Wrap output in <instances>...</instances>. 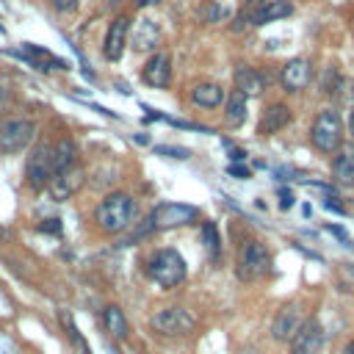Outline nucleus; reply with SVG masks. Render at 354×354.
Returning a JSON list of instances; mask_svg holds the SVG:
<instances>
[{
	"instance_id": "nucleus-1",
	"label": "nucleus",
	"mask_w": 354,
	"mask_h": 354,
	"mask_svg": "<svg viewBox=\"0 0 354 354\" xmlns=\"http://www.w3.org/2000/svg\"><path fill=\"white\" fill-rule=\"evenodd\" d=\"M133 218H136V202H133V196L124 194V191L108 194V196L97 205V210H94L97 227H100L102 232H108V235L124 232V230L133 224Z\"/></svg>"
},
{
	"instance_id": "nucleus-2",
	"label": "nucleus",
	"mask_w": 354,
	"mask_h": 354,
	"mask_svg": "<svg viewBox=\"0 0 354 354\" xmlns=\"http://www.w3.org/2000/svg\"><path fill=\"white\" fill-rule=\"evenodd\" d=\"M147 274L160 288L171 290V288H177L185 279L188 268H185V260H183V254L177 249H158L147 260Z\"/></svg>"
},
{
	"instance_id": "nucleus-3",
	"label": "nucleus",
	"mask_w": 354,
	"mask_h": 354,
	"mask_svg": "<svg viewBox=\"0 0 354 354\" xmlns=\"http://www.w3.org/2000/svg\"><path fill=\"white\" fill-rule=\"evenodd\" d=\"M293 14V3L290 0H246L235 17L232 30H243V28H257L282 17Z\"/></svg>"
},
{
	"instance_id": "nucleus-4",
	"label": "nucleus",
	"mask_w": 354,
	"mask_h": 354,
	"mask_svg": "<svg viewBox=\"0 0 354 354\" xmlns=\"http://www.w3.org/2000/svg\"><path fill=\"white\" fill-rule=\"evenodd\" d=\"M310 141L315 149L321 152H337L343 147V119L335 108H324L315 122H313V130H310Z\"/></svg>"
},
{
	"instance_id": "nucleus-5",
	"label": "nucleus",
	"mask_w": 354,
	"mask_h": 354,
	"mask_svg": "<svg viewBox=\"0 0 354 354\" xmlns=\"http://www.w3.org/2000/svg\"><path fill=\"white\" fill-rule=\"evenodd\" d=\"M268 268H271V254H268V249H266L260 241H246V243L241 246V252H238V266H235L238 279H243V282L260 279V277H266Z\"/></svg>"
},
{
	"instance_id": "nucleus-6",
	"label": "nucleus",
	"mask_w": 354,
	"mask_h": 354,
	"mask_svg": "<svg viewBox=\"0 0 354 354\" xmlns=\"http://www.w3.org/2000/svg\"><path fill=\"white\" fill-rule=\"evenodd\" d=\"M152 329L158 335H166V337H180V335H188L194 326H196V318L185 310V307H160L152 313L149 318Z\"/></svg>"
},
{
	"instance_id": "nucleus-7",
	"label": "nucleus",
	"mask_w": 354,
	"mask_h": 354,
	"mask_svg": "<svg viewBox=\"0 0 354 354\" xmlns=\"http://www.w3.org/2000/svg\"><path fill=\"white\" fill-rule=\"evenodd\" d=\"M53 144L41 141L33 147V152L25 160V180L30 188H47V183L53 180Z\"/></svg>"
},
{
	"instance_id": "nucleus-8",
	"label": "nucleus",
	"mask_w": 354,
	"mask_h": 354,
	"mask_svg": "<svg viewBox=\"0 0 354 354\" xmlns=\"http://www.w3.org/2000/svg\"><path fill=\"white\" fill-rule=\"evenodd\" d=\"M33 141V122L30 119H3L0 122V152L14 155Z\"/></svg>"
},
{
	"instance_id": "nucleus-9",
	"label": "nucleus",
	"mask_w": 354,
	"mask_h": 354,
	"mask_svg": "<svg viewBox=\"0 0 354 354\" xmlns=\"http://www.w3.org/2000/svg\"><path fill=\"white\" fill-rule=\"evenodd\" d=\"M199 218V210L191 205H177V202H163L149 213V227L155 230H169V227H183Z\"/></svg>"
},
{
	"instance_id": "nucleus-10",
	"label": "nucleus",
	"mask_w": 354,
	"mask_h": 354,
	"mask_svg": "<svg viewBox=\"0 0 354 354\" xmlns=\"http://www.w3.org/2000/svg\"><path fill=\"white\" fill-rule=\"evenodd\" d=\"M324 346V329L315 318L301 321V326L290 337V354H318Z\"/></svg>"
},
{
	"instance_id": "nucleus-11",
	"label": "nucleus",
	"mask_w": 354,
	"mask_h": 354,
	"mask_svg": "<svg viewBox=\"0 0 354 354\" xmlns=\"http://www.w3.org/2000/svg\"><path fill=\"white\" fill-rule=\"evenodd\" d=\"M83 180H86V171H83L80 166H69L66 171H58V174L47 183L50 196H53L55 202H64V199L75 196V194L83 188Z\"/></svg>"
},
{
	"instance_id": "nucleus-12",
	"label": "nucleus",
	"mask_w": 354,
	"mask_h": 354,
	"mask_svg": "<svg viewBox=\"0 0 354 354\" xmlns=\"http://www.w3.org/2000/svg\"><path fill=\"white\" fill-rule=\"evenodd\" d=\"M301 326V313H299V304L290 301V304H282L274 315V324H271V337L277 343H288L293 337V332Z\"/></svg>"
},
{
	"instance_id": "nucleus-13",
	"label": "nucleus",
	"mask_w": 354,
	"mask_h": 354,
	"mask_svg": "<svg viewBox=\"0 0 354 354\" xmlns=\"http://www.w3.org/2000/svg\"><path fill=\"white\" fill-rule=\"evenodd\" d=\"M127 36H130V17L119 14L111 25H108V33H105V44H102V53L108 61H119L122 53H124V44H127Z\"/></svg>"
},
{
	"instance_id": "nucleus-14",
	"label": "nucleus",
	"mask_w": 354,
	"mask_h": 354,
	"mask_svg": "<svg viewBox=\"0 0 354 354\" xmlns=\"http://www.w3.org/2000/svg\"><path fill=\"white\" fill-rule=\"evenodd\" d=\"M310 77H313V64L307 58H290L279 72L285 91H301L310 83Z\"/></svg>"
},
{
	"instance_id": "nucleus-15",
	"label": "nucleus",
	"mask_w": 354,
	"mask_h": 354,
	"mask_svg": "<svg viewBox=\"0 0 354 354\" xmlns=\"http://www.w3.org/2000/svg\"><path fill=\"white\" fill-rule=\"evenodd\" d=\"M141 77H144V83L152 86V88H166L169 80H171V58H169V53H155V55L144 64Z\"/></svg>"
},
{
	"instance_id": "nucleus-16",
	"label": "nucleus",
	"mask_w": 354,
	"mask_h": 354,
	"mask_svg": "<svg viewBox=\"0 0 354 354\" xmlns=\"http://www.w3.org/2000/svg\"><path fill=\"white\" fill-rule=\"evenodd\" d=\"M160 44V28L155 19L144 17L133 25V50L136 53H147V50H155Z\"/></svg>"
},
{
	"instance_id": "nucleus-17",
	"label": "nucleus",
	"mask_w": 354,
	"mask_h": 354,
	"mask_svg": "<svg viewBox=\"0 0 354 354\" xmlns=\"http://www.w3.org/2000/svg\"><path fill=\"white\" fill-rule=\"evenodd\" d=\"M19 55H22L28 64H33L36 69H44V72H53V69H66V61H64V58H58V55H53V53L41 50V47H33V44H22Z\"/></svg>"
},
{
	"instance_id": "nucleus-18",
	"label": "nucleus",
	"mask_w": 354,
	"mask_h": 354,
	"mask_svg": "<svg viewBox=\"0 0 354 354\" xmlns=\"http://www.w3.org/2000/svg\"><path fill=\"white\" fill-rule=\"evenodd\" d=\"M332 180L340 185H354V147H340L332 160Z\"/></svg>"
},
{
	"instance_id": "nucleus-19",
	"label": "nucleus",
	"mask_w": 354,
	"mask_h": 354,
	"mask_svg": "<svg viewBox=\"0 0 354 354\" xmlns=\"http://www.w3.org/2000/svg\"><path fill=\"white\" fill-rule=\"evenodd\" d=\"M266 88V77L252 69V66H238L235 69V91L243 97H257Z\"/></svg>"
},
{
	"instance_id": "nucleus-20",
	"label": "nucleus",
	"mask_w": 354,
	"mask_h": 354,
	"mask_svg": "<svg viewBox=\"0 0 354 354\" xmlns=\"http://www.w3.org/2000/svg\"><path fill=\"white\" fill-rule=\"evenodd\" d=\"M288 122H290V108H288L285 102H274V105H268V108L263 111L257 133H263V136L277 133V130H282Z\"/></svg>"
},
{
	"instance_id": "nucleus-21",
	"label": "nucleus",
	"mask_w": 354,
	"mask_h": 354,
	"mask_svg": "<svg viewBox=\"0 0 354 354\" xmlns=\"http://www.w3.org/2000/svg\"><path fill=\"white\" fill-rule=\"evenodd\" d=\"M191 102L199 108H218L224 102V88L218 83H196L191 88Z\"/></svg>"
},
{
	"instance_id": "nucleus-22",
	"label": "nucleus",
	"mask_w": 354,
	"mask_h": 354,
	"mask_svg": "<svg viewBox=\"0 0 354 354\" xmlns=\"http://www.w3.org/2000/svg\"><path fill=\"white\" fill-rule=\"evenodd\" d=\"M75 158H77V147L72 138H58L53 144V171H66L69 166H75ZM53 174V177H55Z\"/></svg>"
},
{
	"instance_id": "nucleus-23",
	"label": "nucleus",
	"mask_w": 354,
	"mask_h": 354,
	"mask_svg": "<svg viewBox=\"0 0 354 354\" xmlns=\"http://www.w3.org/2000/svg\"><path fill=\"white\" fill-rule=\"evenodd\" d=\"M224 122L230 127H241L246 122V97L232 91L227 100H224Z\"/></svg>"
},
{
	"instance_id": "nucleus-24",
	"label": "nucleus",
	"mask_w": 354,
	"mask_h": 354,
	"mask_svg": "<svg viewBox=\"0 0 354 354\" xmlns=\"http://www.w3.org/2000/svg\"><path fill=\"white\" fill-rule=\"evenodd\" d=\"M102 324H105V329H108L116 340H124V337H127V318H124V313H122L116 304H108V307L102 310Z\"/></svg>"
},
{
	"instance_id": "nucleus-25",
	"label": "nucleus",
	"mask_w": 354,
	"mask_h": 354,
	"mask_svg": "<svg viewBox=\"0 0 354 354\" xmlns=\"http://www.w3.org/2000/svg\"><path fill=\"white\" fill-rule=\"evenodd\" d=\"M202 243H205L207 257L210 260H218V254H221V235H218L216 224H210V221L202 224Z\"/></svg>"
},
{
	"instance_id": "nucleus-26",
	"label": "nucleus",
	"mask_w": 354,
	"mask_h": 354,
	"mask_svg": "<svg viewBox=\"0 0 354 354\" xmlns=\"http://www.w3.org/2000/svg\"><path fill=\"white\" fill-rule=\"evenodd\" d=\"M0 354H19L17 343H14L8 335H3V332H0Z\"/></svg>"
},
{
	"instance_id": "nucleus-27",
	"label": "nucleus",
	"mask_w": 354,
	"mask_h": 354,
	"mask_svg": "<svg viewBox=\"0 0 354 354\" xmlns=\"http://www.w3.org/2000/svg\"><path fill=\"white\" fill-rule=\"evenodd\" d=\"M158 152H163V155H169V158H188V149H174V147H158Z\"/></svg>"
},
{
	"instance_id": "nucleus-28",
	"label": "nucleus",
	"mask_w": 354,
	"mask_h": 354,
	"mask_svg": "<svg viewBox=\"0 0 354 354\" xmlns=\"http://www.w3.org/2000/svg\"><path fill=\"white\" fill-rule=\"evenodd\" d=\"M227 174H232V177H238V180H246V177H249V169H246V166H235V163H230V166H227Z\"/></svg>"
},
{
	"instance_id": "nucleus-29",
	"label": "nucleus",
	"mask_w": 354,
	"mask_h": 354,
	"mask_svg": "<svg viewBox=\"0 0 354 354\" xmlns=\"http://www.w3.org/2000/svg\"><path fill=\"white\" fill-rule=\"evenodd\" d=\"M77 3H80V0H53V6H55L58 11H72V8H77Z\"/></svg>"
},
{
	"instance_id": "nucleus-30",
	"label": "nucleus",
	"mask_w": 354,
	"mask_h": 354,
	"mask_svg": "<svg viewBox=\"0 0 354 354\" xmlns=\"http://www.w3.org/2000/svg\"><path fill=\"white\" fill-rule=\"evenodd\" d=\"M290 205H293V194H290V191H279V207L288 210Z\"/></svg>"
},
{
	"instance_id": "nucleus-31",
	"label": "nucleus",
	"mask_w": 354,
	"mask_h": 354,
	"mask_svg": "<svg viewBox=\"0 0 354 354\" xmlns=\"http://www.w3.org/2000/svg\"><path fill=\"white\" fill-rule=\"evenodd\" d=\"M41 230H44V232H61V224H58V218H44Z\"/></svg>"
},
{
	"instance_id": "nucleus-32",
	"label": "nucleus",
	"mask_w": 354,
	"mask_h": 354,
	"mask_svg": "<svg viewBox=\"0 0 354 354\" xmlns=\"http://www.w3.org/2000/svg\"><path fill=\"white\" fill-rule=\"evenodd\" d=\"M218 17H227V8H224V6H210L207 19H218Z\"/></svg>"
},
{
	"instance_id": "nucleus-33",
	"label": "nucleus",
	"mask_w": 354,
	"mask_h": 354,
	"mask_svg": "<svg viewBox=\"0 0 354 354\" xmlns=\"http://www.w3.org/2000/svg\"><path fill=\"white\" fill-rule=\"evenodd\" d=\"M243 158H246L243 149H232V160H243Z\"/></svg>"
},
{
	"instance_id": "nucleus-34",
	"label": "nucleus",
	"mask_w": 354,
	"mask_h": 354,
	"mask_svg": "<svg viewBox=\"0 0 354 354\" xmlns=\"http://www.w3.org/2000/svg\"><path fill=\"white\" fill-rule=\"evenodd\" d=\"M348 133H351V138H354V111H351V116H348Z\"/></svg>"
},
{
	"instance_id": "nucleus-35",
	"label": "nucleus",
	"mask_w": 354,
	"mask_h": 354,
	"mask_svg": "<svg viewBox=\"0 0 354 354\" xmlns=\"http://www.w3.org/2000/svg\"><path fill=\"white\" fill-rule=\"evenodd\" d=\"M343 354H354V340H351V343H348V346L343 348Z\"/></svg>"
},
{
	"instance_id": "nucleus-36",
	"label": "nucleus",
	"mask_w": 354,
	"mask_h": 354,
	"mask_svg": "<svg viewBox=\"0 0 354 354\" xmlns=\"http://www.w3.org/2000/svg\"><path fill=\"white\" fill-rule=\"evenodd\" d=\"M152 3H158V0H138V6H152Z\"/></svg>"
},
{
	"instance_id": "nucleus-37",
	"label": "nucleus",
	"mask_w": 354,
	"mask_h": 354,
	"mask_svg": "<svg viewBox=\"0 0 354 354\" xmlns=\"http://www.w3.org/2000/svg\"><path fill=\"white\" fill-rule=\"evenodd\" d=\"M241 354H257V351H254V348H243Z\"/></svg>"
},
{
	"instance_id": "nucleus-38",
	"label": "nucleus",
	"mask_w": 354,
	"mask_h": 354,
	"mask_svg": "<svg viewBox=\"0 0 354 354\" xmlns=\"http://www.w3.org/2000/svg\"><path fill=\"white\" fill-rule=\"evenodd\" d=\"M0 100H3V88H0Z\"/></svg>"
}]
</instances>
